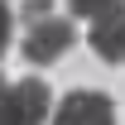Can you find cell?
<instances>
[{
  "label": "cell",
  "mask_w": 125,
  "mask_h": 125,
  "mask_svg": "<svg viewBox=\"0 0 125 125\" xmlns=\"http://www.w3.org/2000/svg\"><path fill=\"white\" fill-rule=\"evenodd\" d=\"M120 10H125V0H120Z\"/></svg>",
  "instance_id": "9"
},
{
  "label": "cell",
  "mask_w": 125,
  "mask_h": 125,
  "mask_svg": "<svg viewBox=\"0 0 125 125\" xmlns=\"http://www.w3.org/2000/svg\"><path fill=\"white\" fill-rule=\"evenodd\" d=\"M10 34H15V10L0 0V58H5V48H10Z\"/></svg>",
  "instance_id": "6"
},
{
  "label": "cell",
  "mask_w": 125,
  "mask_h": 125,
  "mask_svg": "<svg viewBox=\"0 0 125 125\" xmlns=\"http://www.w3.org/2000/svg\"><path fill=\"white\" fill-rule=\"evenodd\" d=\"M72 43H77V29L48 10L43 19H29V34H24V58H29L34 67H48V62H58Z\"/></svg>",
  "instance_id": "1"
},
{
  "label": "cell",
  "mask_w": 125,
  "mask_h": 125,
  "mask_svg": "<svg viewBox=\"0 0 125 125\" xmlns=\"http://www.w3.org/2000/svg\"><path fill=\"white\" fill-rule=\"evenodd\" d=\"M48 10H53V0H24V10H19V15H24V19H43Z\"/></svg>",
  "instance_id": "7"
},
{
  "label": "cell",
  "mask_w": 125,
  "mask_h": 125,
  "mask_svg": "<svg viewBox=\"0 0 125 125\" xmlns=\"http://www.w3.org/2000/svg\"><path fill=\"white\" fill-rule=\"evenodd\" d=\"M53 125H115V101L106 92H67L53 111Z\"/></svg>",
  "instance_id": "3"
},
{
  "label": "cell",
  "mask_w": 125,
  "mask_h": 125,
  "mask_svg": "<svg viewBox=\"0 0 125 125\" xmlns=\"http://www.w3.org/2000/svg\"><path fill=\"white\" fill-rule=\"evenodd\" d=\"M0 92H5V77H0Z\"/></svg>",
  "instance_id": "8"
},
{
  "label": "cell",
  "mask_w": 125,
  "mask_h": 125,
  "mask_svg": "<svg viewBox=\"0 0 125 125\" xmlns=\"http://www.w3.org/2000/svg\"><path fill=\"white\" fill-rule=\"evenodd\" d=\"M87 43L101 62H125V10H111V15H96L92 29H87Z\"/></svg>",
  "instance_id": "4"
},
{
  "label": "cell",
  "mask_w": 125,
  "mask_h": 125,
  "mask_svg": "<svg viewBox=\"0 0 125 125\" xmlns=\"http://www.w3.org/2000/svg\"><path fill=\"white\" fill-rule=\"evenodd\" d=\"M48 87L39 77H24L15 87H5L0 92V125H43L48 115Z\"/></svg>",
  "instance_id": "2"
},
{
  "label": "cell",
  "mask_w": 125,
  "mask_h": 125,
  "mask_svg": "<svg viewBox=\"0 0 125 125\" xmlns=\"http://www.w3.org/2000/svg\"><path fill=\"white\" fill-rule=\"evenodd\" d=\"M67 5H72V15H77V19H96V15L120 10V0H67Z\"/></svg>",
  "instance_id": "5"
}]
</instances>
